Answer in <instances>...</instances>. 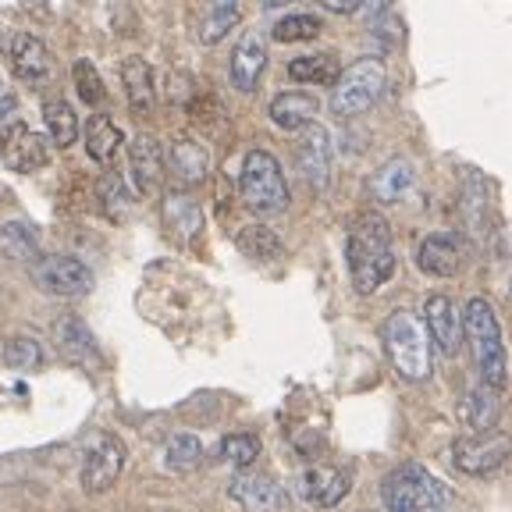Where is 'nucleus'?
I'll list each match as a JSON object with an SVG mask.
<instances>
[{
    "instance_id": "7",
    "label": "nucleus",
    "mask_w": 512,
    "mask_h": 512,
    "mask_svg": "<svg viewBox=\"0 0 512 512\" xmlns=\"http://www.w3.org/2000/svg\"><path fill=\"white\" fill-rule=\"evenodd\" d=\"M512 459V438L505 431L491 434H463L452 441V463L456 470L470 473V477H484V473L502 470Z\"/></svg>"
},
{
    "instance_id": "4",
    "label": "nucleus",
    "mask_w": 512,
    "mask_h": 512,
    "mask_svg": "<svg viewBox=\"0 0 512 512\" xmlns=\"http://www.w3.org/2000/svg\"><path fill=\"white\" fill-rule=\"evenodd\" d=\"M381 502L388 512H434L448 502V488L420 463H399L381 477Z\"/></svg>"
},
{
    "instance_id": "8",
    "label": "nucleus",
    "mask_w": 512,
    "mask_h": 512,
    "mask_svg": "<svg viewBox=\"0 0 512 512\" xmlns=\"http://www.w3.org/2000/svg\"><path fill=\"white\" fill-rule=\"evenodd\" d=\"M228 495L242 512H292V498L271 473L239 470L228 480Z\"/></svg>"
},
{
    "instance_id": "14",
    "label": "nucleus",
    "mask_w": 512,
    "mask_h": 512,
    "mask_svg": "<svg viewBox=\"0 0 512 512\" xmlns=\"http://www.w3.org/2000/svg\"><path fill=\"white\" fill-rule=\"evenodd\" d=\"M299 157V171L303 178L313 185L317 192H328L331 185V164H335V150H331V132L324 125H310L306 128L303 143L296 150Z\"/></svg>"
},
{
    "instance_id": "19",
    "label": "nucleus",
    "mask_w": 512,
    "mask_h": 512,
    "mask_svg": "<svg viewBox=\"0 0 512 512\" xmlns=\"http://www.w3.org/2000/svg\"><path fill=\"white\" fill-rule=\"evenodd\" d=\"M367 189L377 203H402L416 189V164L409 157L384 160L381 168L370 175Z\"/></svg>"
},
{
    "instance_id": "1",
    "label": "nucleus",
    "mask_w": 512,
    "mask_h": 512,
    "mask_svg": "<svg viewBox=\"0 0 512 512\" xmlns=\"http://www.w3.org/2000/svg\"><path fill=\"white\" fill-rule=\"evenodd\" d=\"M345 260H349L352 285L360 296H374L384 281L395 278V242L392 224L381 214H360L352 221L349 239H345Z\"/></svg>"
},
{
    "instance_id": "13",
    "label": "nucleus",
    "mask_w": 512,
    "mask_h": 512,
    "mask_svg": "<svg viewBox=\"0 0 512 512\" xmlns=\"http://www.w3.org/2000/svg\"><path fill=\"white\" fill-rule=\"evenodd\" d=\"M8 61H11V72L18 75L22 82H47L54 75V54L50 47L40 40V36H32V32H15L8 43Z\"/></svg>"
},
{
    "instance_id": "20",
    "label": "nucleus",
    "mask_w": 512,
    "mask_h": 512,
    "mask_svg": "<svg viewBox=\"0 0 512 512\" xmlns=\"http://www.w3.org/2000/svg\"><path fill=\"white\" fill-rule=\"evenodd\" d=\"M459 420L470 434H491L502 420V392H491L484 384H473L459 402Z\"/></svg>"
},
{
    "instance_id": "21",
    "label": "nucleus",
    "mask_w": 512,
    "mask_h": 512,
    "mask_svg": "<svg viewBox=\"0 0 512 512\" xmlns=\"http://www.w3.org/2000/svg\"><path fill=\"white\" fill-rule=\"evenodd\" d=\"M317 96L313 93H299V89H288V93H278L271 100V121L274 128H281V132H299V128H310L317 125Z\"/></svg>"
},
{
    "instance_id": "28",
    "label": "nucleus",
    "mask_w": 512,
    "mask_h": 512,
    "mask_svg": "<svg viewBox=\"0 0 512 512\" xmlns=\"http://www.w3.org/2000/svg\"><path fill=\"white\" fill-rule=\"evenodd\" d=\"M164 221H168V228L178 239H192V235L203 228L200 207H196V200L185 196V192H171L168 196V203H164Z\"/></svg>"
},
{
    "instance_id": "23",
    "label": "nucleus",
    "mask_w": 512,
    "mask_h": 512,
    "mask_svg": "<svg viewBox=\"0 0 512 512\" xmlns=\"http://www.w3.org/2000/svg\"><path fill=\"white\" fill-rule=\"evenodd\" d=\"M342 61H338V54H303V57H292L288 61V79L296 82H306V86H331L335 89V82L342 79Z\"/></svg>"
},
{
    "instance_id": "11",
    "label": "nucleus",
    "mask_w": 512,
    "mask_h": 512,
    "mask_svg": "<svg viewBox=\"0 0 512 512\" xmlns=\"http://www.w3.org/2000/svg\"><path fill=\"white\" fill-rule=\"evenodd\" d=\"M0 160H4V168L18 171V175H32L50 164V143L40 132H32L25 121H15L0 132Z\"/></svg>"
},
{
    "instance_id": "38",
    "label": "nucleus",
    "mask_w": 512,
    "mask_h": 512,
    "mask_svg": "<svg viewBox=\"0 0 512 512\" xmlns=\"http://www.w3.org/2000/svg\"><path fill=\"white\" fill-rule=\"evenodd\" d=\"M15 121H18V96L0 82V132L11 128Z\"/></svg>"
},
{
    "instance_id": "3",
    "label": "nucleus",
    "mask_w": 512,
    "mask_h": 512,
    "mask_svg": "<svg viewBox=\"0 0 512 512\" xmlns=\"http://www.w3.org/2000/svg\"><path fill=\"white\" fill-rule=\"evenodd\" d=\"M381 342L402 381H427L431 377V335L416 320V313H388V320L381 324Z\"/></svg>"
},
{
    "instance_id": "36",
    "label": "nucleus",
    "mask_w": 512,
    "mask_h": 512,
    "mask_svg": "<svg viewBox=\"0 0 512 512\" xmlns=\"http://www.w3.org/2000/svg\"><path fill=\"white\" fill-rule=\"evenodd\" d=\"M72 79H75V89H79L82 104L96 107L104 104V79H100V72H96V64L86 61V57H79V61L72 64Z\"/></svg>"
},
{
    "instance_id": "27",
    "label": "nucleus",
    "mask_w": 512,
    "mask_h": 512,
    "mask_svg": "<svg viewBox=\"0 0 512 512\" xmlns=\"http://www.w3.org/2000/svg\"><path fill=\"white\" fill-rule=\"evenodd\" d=\"M239 18H242V8L239 4H232V0L207 4L203 15H200V25H196V36H200V43H217V40H224L235 25H239Z\"/></svg>"
},
{
    "instance_id": "15",
    "label": "nucleus",
    "mask_w": 512,
    "mask_h": 512,
    "mask_svg": "<svg viewBox=\"0 0 512 512\" xmlns=\"http://www.w3.org/2000/svg\"><path fill=\"white\" fill-rule=\"evenodd\" d=\"M424 320H427V335L434 338V345L441 349L445 360H452L463 345V313L456 310V303L448 296H431L424 303Z\"/></svg>"
},
{
    "instance_id": "26",
    "label": "nucleus",
    "mask_w": 512,
    "mask_h": 512,
    "mask_svg": "<svg viewBox=\"0 0 512 512\" xmlns=\"http://www.w3.org/2000/svg\"><path fill=\"white\" fill-rule=\"evenodd\" d=\"M121 128L114 125L107 114H96V118H89L86 125V153L96 160V164H111L114 157H118L121 150Z\"/></svg>"
},
{
    "instance_id": "24",
    "label": "nucleus",
    "mask_w": 512,
    "mask_h": 512,
    "mask_svg": "<svg viewBox=\"0 0 512 512\" xmlns=\"http://www.w3.org/2000/svg\"><path fill=\"white\" fill-rule=\"evenodd\" d=\"M121 82H125V96L128 104H132V111L136 114H150L153 111V72L150 64H146V57L132 54L121 61Z\"/></svg>"
},
{
    "instance_id": "39",
    "label": "nucleus",
    "mask_w": 512,
    "mask_h": 512,
    "mask_svg": "<svg viewBox=\"0 0 512 512\" xmlns=\"http://www.w3.org/2000/svg\"><path fill=\"white\" fill-rule=\"evenodd\" d=\"M324 8L335 11V15H360V11H363V0H328Z\"/></svg>"
},
{
    "instance_id": "37",
    "label": "nucleus",
    "mask_w": 512,
    "mask_h": 512,
    "mask_svg": "<svg viewBox=\"0 0 512 512\" xmlns=\"http://www.w3.org/2000/svg\"><path fill=\"white\" fill-rule=\"evenodd\" d=\"M100 200H104V207L111 210L114 217H125V210H128L125 182H121L118 175H104L100 178Z\"/></svg>"
},
{
    "instance_id": "30",
    "label": "nucleus",
    "mask_w": 512,
    "mask_h": 512,
    "mask_svg": "<svg viewBox=\"0 0 512 512\" xmlns=\"http://www.w3.org/2000/svg\"><path fill=\"white\" fill-rule=\"evenodd\" d=\"M239 249L246 256H253V260H264V264H274V260H281V253H285L281 239L267 224H246L239 232Z\"/></svg>"
},
{
    "instance_id": "5",
    "label": "nucleus",
    "mask_w": 512,
    "mask_h": 512,
    "mask_svg": "<svg viewBox=\"0 0 512 512\" xmlns=\"http://www.w3.org/2000/svg\"><path fill=\"white\" fill-rule=\"evenodd\" d=\"M239 196H242V203L260 217H274L288 207V182L274 153L249 150L246 157H242Z\"/></svg>"
},
{
    "instance_id": "35",
    "label": "nucleus",
    "mask_w": 512,
    "mask_h": 512,
    "mask_svg": "<svg viewBox=\"0 0 512 512\" xmlns=\"http://www.w3.org/2000/svg\"><path fill=\"white\" fill-rule=\"evenodd\" d=\"M260 438L256 434H228V438H221V445H217V459H224V463L239 466V470H249V466L260 459Z\"/></svg>"
},
{
    "instance_id": "16",
    "label": "nucleus",
    "mask_w": 512,
    "mask_h": 512,
    "mask_svg": "<svg viewBox=\"0 0 512 512\" xmlns=\"http://www.w3.org/2000/svg\"><path fill=\"white\" fill-rule=\"evenodd\" d=\"M267 68V43L260 32H242V40L235 43L232 61H228V75L239 93H253L260 86V75Z\"/></svg>"
},
{
    "instance_id": "12",
    "label": "nucleus",
    "mask_w": 512,
    "mask_h": 512,
    "mask_svg": "<svg viewBox=\"0 0 512 512\" xmlns=\"http://www.w3.org/2000/svg\"><path fill=\"white\" fill-rule=\"evenodd\" d=\"M349 488H352L349 473L338 470V466H306L296 477L299 498L306 505H313V509H335V505H342Z\"/></svg>"
},
{
    "instance_id": "33",
    "label": "nucleus",
    "mask_w": 512,
    "mask_h": 512,
    "mask_svg": "<svg viewBox=\"0 0 512 512\" xmlns=\"http://www.w3.org/2000/svg\"><path fill=\"white\" fill-rule=\"evenodd\" d=\"M203 463V445L196 434H175L164 448V466L175 473H189Z\"/></svg>"
},
{
    "instance_id": "31",
    "label": "nucleus",
    "mask_w": 512,
    "mask_h": 512,
    "mask_svg": "<svg viewBox=\"0 0 512 512\" xmlns=\"http://www.w3.org/2000/svg\"><path fill=\"white\" fill-rule=\"evenodd\" d=\"M57 342H61V349L72 356V360H89V356H96V342L93 335H89V328L82 324L75 313H68L64 320H57L54 328Z\"/></svg>"
},
{
    "instance_id": "25",
    "label": "nucleus",
    "mask_w": 512,
    "mask_h": 512,
    "mask_svg": "<svg viewBox=\"0 0 512 512\" xmlns=\"http://www.w3.org/2000/svg\"><path fill=\"white\" fill-rule=\"evenodd\" d=\"M0 249L11 256V260H22V264H40V235L29 221H8L0 224Z\"/></svg>"
},
{
    "instance_id": "6",
    "label": "nucleus",
    "mask_w": 512,
    "mask_h": 512,
    "mask_svg": "<svg viewBox=\"0 0 512 512\" xmlns=\"http://www.w3.org/2000/svg\"><path fill=\"white\" fill-rule=\"evenodd\" d=\"M388 89V68L381 57H360L342 72V79L331 89V114L342 121H352L367 114Z\"/></svg>"
},
{
    "instance_id": "18",
    "label": "nucleus",
    "mask_w": 512,
    "mask_h": 512,
    "mask_svg": "<svg viewBox=\"0 0 512 512\" xmlns=\"http://www.w3.org/2000/svg\"><path fill=\"white\" fill-rule=\"evenodd\" d=\"M128 168L139 196H157L164 182V150L153 136H136L128 146Z\"/></svg>"
},
{
    "instance_id": "2",
    "label": "nucleus",
    "mask_w": 512,
    "mask_h": 512,
    "mask_svg": "<svg viewBox=\"0 0 512 512\" xmlns=\"http://www.w3.org/2000/svg\"><path fill=\"white\" fill-rule=\"evenodd\" d=\"M463 338L473 349V363H477V384L502 392L509 388V349H505L502 324L491 306V299L473 296L463 306Z\"/></svg>"
},
{
    "instance_id": "10",
    "label": "nucleus",
    "mask_w": 512,
    "mask_h": 512,
    "mask_svg": "<svg viewBox=\"0 0 512 512\" xmlns=\"http://www.w3.org/2000/svg\"><path fill=\"white\" fill-rule=\"evenodd\" d=\"M32 278L40 281L43 292L64 296V299L86 296L96 281L89 264H82L79 256H43L40 264L32 267Z\"/></svg>"
},
{
    "instance_id": "32",
    "label": "nucleus",
    "mask_w": 512,
    "mask_h": 512,
    "mask_svg": "<svg viewBox=\"0 0 512 512\" xmlns=\"http://www.w3.org/2000/svg\"><path fill=\"white\" fill-rule=\"evenodd\" d=\"M324 32V22L313 11H296V15H285L274 22V40L278 43H303V40H317Z\"/></svg>"
},
{
    "instance_id": "9",
    "label": "nucleus",
    "mask_w": 512,
    "mask_h": 512,
    "mask_svg": "<svg viewBox=\"0 0 512 512\" xmlns=\"http://www.w3.org/2000/svg\"><path fill=\"white\" fill-rule=\"evenodd\" d=\"M125 470V441L118 434H100L82 456V491L104 495L114 488V480Z\"/></svg>"
},
{
    "instance_id": "34",
    "label": "nucleus",
    "mask_w": 512,
    "mask_h": 512,
    "mask_svg": "<svg viewBox=\"0 0 512 512\" xmlns=\"http://www.w3.org/2000/svg\"><path fill=\"white\" fill-rule=\"evenodd\" d=\"M0 356H4V367H11V370H32V367H40V363L47 360L43 345L36 342L32 335L8 338V342H4V349H0Z\"/></svg>"
},
{
    "instance_id": "22",
    "label": "nucleus",
    "mask_w": 512,
    "mask_h": 512,
    "mask_svg": "<svg viewBox=\"0 0 512 512\" xmlns=\"http://www.w3.org/2000/svg\"><path fill=\"white\" fill-rule=\"evenodd\" d=\"M168 164H171V175H175L178 182H182V185H196V182H203V178H207L210 153H207V146L196 143V139L178 136L175 143H171Z\"/></svg>"
},
{
    "instance_id": "17",
    "label": "nucleus",
    "mask_w": 512,
    "mask_h": 512,
    "mask_svg": "<svg viewBox=\"0 0 512 512\" xmlns=\"http://www.w3.org/2000/svg\"><path fill=\"white\" fill-rule=\"evenodd\" d=\"M416 267L431 278H456L463 271V246H459L456 235L431 232L416 246Z\"/></svg>"
},
{
    "instance_id": "29",
    "label": "nucleus",
    "mask_w": 512,
    "mask_h": 512,
    "mask_svg": "<svg viewBox=\"0 0 512 512\" xmlns=\"http://www.w3.org/2000/svg\"><path fill=\"white\" fill-rule=\"evenodd\" d=\"M43 121H47V132L54 139V146H61V150L79 139V118H75L68 100H47L43 104Z\"/></svg>"
}]
</instances>
